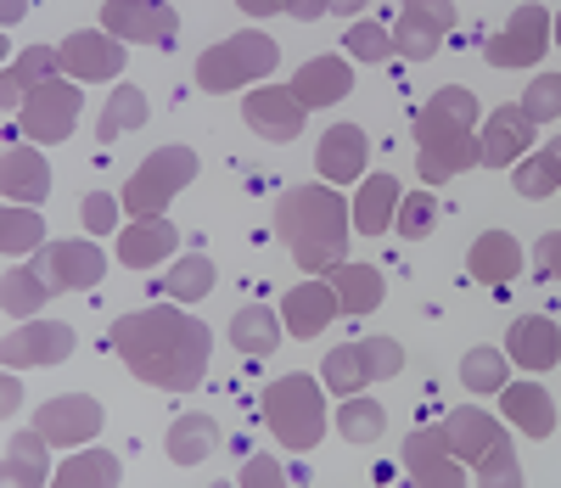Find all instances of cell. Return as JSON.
Listing matches in <instances>:
<instances>
[{
  "instance_id": "obj_16",
  "label": "cell",
  "mask_w": 561,
  "mask_h": 488,
  "mask_svg": "<svg viewBox=\"0 0 561 488\" xmlns=\"http://www.w3.org/2000/svg\"><path fill=\"white\" fill-rule=\"evenodd\" d=\"M528 146H534V118H528L523 107H500V113L489 118V129H483L478 158L494 163V169H505L517 152H528Z\"/></svg>"
},
{
  "instance_id": "obj_3",
  "label": "cell",
  "mask_w": 561,
  "mask_h": 488,
  "mask_svg": "<svg viewBox=\"0 0 561 488\" xmlns=\"http://www.w3.org/2000/svg\"><path fill=\"white\" fill-rule=\"evenodd\" d=\"M275 39L270 34H230V39H219L214 52L197 63V84L203 90H237V84H248V79H264L270 68H275Z\"/></svg>"
},
{
  "instance_id": "obj_6",
  "label": "cell",
  "mask_w": 561,
  "mask_h": 488,
  "mask_svg": "<svg viewBox=\"0 0 561 488\" xmlns=\"http://www.w3.org/2000/svg\"><path fill=\"white\" fill-rule=\"evenodd\" d=\"M444 438H449V444H455V455L460 461H472L489 483H517L523 472L517 466H511L500 450H505V438H500V427L489 421V416H478V410H460L449 427H444Z\"/></svg>"
},
{
  "instance_id": "obj_24",
  "label": "cell",
  "mask_w": 561,
  "mask_h": 488,
  "mask_svg": "<svg viewBox=\"0 0 561 488\" xmlns=\"http://www.w3.org/2000/svg\"><path fill=\"white\" fill-rule=\"evenodd\" d=\"M214 450H219V427L208 416H180L169 427V461L174 466H203Z\"/></svg>"
},
{
  "instance_id": "obj_37",
  "label": "cell",
  "mask_w": 561,
  "mask_h": 488,
  "mask_svg": "<svg viewBox=\"0 0 561 488\" xmlns=\"http://www.w3.org/2000/svg\"><path fill=\"white\" fill-rule=\"evenodd\" d=\"M45 292H51V286H45V275H34V270H12V275H7V315H34Z\"/></svg>"
},
{
  "instance_id": "obj_40",
  "label": "cell",
  "mask_w": 561,
  "mask_h": 488,
  "mask_svg": "<svg viewBox=\"0 0 561 488\" xmlns=\"http://www.w3.org/2000/svg\"><path fill=\"white\" fill-rule=\"evenodd\" d=\"M348 52H354V63H382L393 52V39L382 34V23H354L348 29Z\"/></svg>"
},
{
  "instance_id": "obj_21",
  "label": "cell",
  "mask_w": 561,
  "mask_h": 488,
  "mask_svg": "<svg viewBox=\"0 0 561 488\" xmlns=\"http://www.w3.org/2000/svg\"><path fill=\"white\" fill-rule=\"evenodd\" d=\"M511 360L517 365H528V371H545V365H556V354H561V331L545 320V315H528V320H517L511 326Z\"/></svg>"
},
{
  "instance_id": "obj_2",
  "label": "cell",
  "mask_w": 561,
  "mask_h": 488,
  "mask_svg": "<svg viewBox=\"0 0 561 488\" xmlns=\"http://www.w3.org/2000/svg\"><path fill=\"white\" fill-rule=\"evenodd\" d=\"M472 113H478L472 90L449 84L438 102L415 118V135H421V174H427V180H449L455 169H466L472 146H466L460 135L472 129Z\"/></svg>"
},
{
  "instance_id": "obj_31",
  "label": "cell",
  "mask_w": 561,
  "mask_h": 488,
  "mask_svg": "<svg viewBox=\"0 0 561 488\" xmlns=\"http://www.w3.org/2000/svg\"><path fill=\"white\" fill-rule=\"evenodd\" d=\"M230 343H237L242 354H270L275 349V320H270V309H242L237 320H230Z\"/></svg>"
},
{
  "instance_id": "obj_48",
  "label": "cell",
  "mask_w": 561,
  "mask_h": 488,
  "mask_svg": "<svg viewBox=\"0 0 561 488\" xmlns=\"http://www.w3.org/2000/svg\"><path fill=\"white\" fill-rule=\"evenodd\" d=\"M242 483H280V466L275 461H253V466H242Z\"/></svg>"
},
{
  "instance_id": "obj_36",
  "label": "cell",
  "mask_w": 561,
  "mask_h": 488,
  "mask_svg": "<svg viewBox=\"0 0 561 488\" xmlns=\"http://www.w3.org/2000/svg\"><path fill=\"white\" fill-rule=\"evenodd\" d=\"M39 438H45V432H23V438H12V444H7V477H12V483H45Z\"/></svg>"
},
{
  "instance_id": "obj_17",
  "label": "cell",
  "mask_w": 561,
  "mask_h": 488,
  "mask_svg": "<svg viewBox=\"0 0 561 488\" xmlns=\"http://www.w3.org/2000/svg\"><path fill=\"white\" fill-rule=\"evenodd\" d=\"M314 163H320V180H354L359 169H365V129L359 124H332L325 129V140H320V152H314Z\"/></svg>"
},
{
  "instance_id": "obj_13",
  "label": "cell",
  "mask_w": 561,
  "mask_h": 488,
  "mask_svg": "<svg viewBox=\"0 0 561 488\" xmlns=\"http://www.w3.org/2000/svg\"><path fill=\"white\" fill-rule=\"evenodd\" d=\"M73 354V331L57 320H34L7 337V365H57Z\"/></svg>"
},
{
  "instance_id": "obj_25",
  "label": "cell",
  "mask_w": 561,
  "mask_h": 488,
  "mask_svg": "<svg viewBox=\"0 0 561 488\" xmlns=\"http://www.w3.org/2000/svg\"><path fill=\"white\" fill-rule=\"evenodd\" d=\"M505 416L517 421L523 432H534V438H550V427H556L550 394H545V387H534V382H517V387H505Z\"/></svg>"
},
{
  "instance_id": "obj_22",
  "label": "cell",
  "mask_w": 561,
  "mask_h": 488,
  "mask_svg": "<svg viewBox=\"0 0 561 488\" xmlns=\"http://www.w3.org/2000/svg\"><path fill=\"white\" fill-rule=\"evenodd\" d=\"M96 427H102V410H96V399H84V394L51 399V405H45V416H39V432L45 438H62V444H79V438H90Z\"/></svg>"
},
{
  "instance_id": "obj_7",
  "label": "cell",
  "mask_w": 561,
  "mask_h": 488,
  "mask_svg": "<svg viewBox=\"0 0 561 488\" xmlns=\"http://www.w3.org/2000/svg\"><path fill=\"white\" fill-rule=\"evenodd\" d=\"M79 118V90L68 79H45L28 90V102H23V129L34 140H62Z\"/></svg>"
},
{
  "instance_id": "obj_45",
  "label": "cell",
  "mask_w": 561,
  "mask_h": 488,
  "mask_svg": "<svg viewBox=\"0 0 561 488\" xmlns=\"http://www.w3.org/2000/svg\"><path fill=\"white\" fill-rule=\"evenodd\" d=\"M370 365H377V376H399L404 371V349L399 343H388V337H370Z\"/></svg>"
},
{
  "instance_id": "obj_28",
  "label": "cell",
  "mask_w": 561,
  "mask_h": 488,
  "mask_svg": "<svg viewBox=\"0 0 561 488\" xmlns=\"http://www.w3.org/2000/svg\"><path fill=\"white\" fill-rule=\"evenodd\" d=\"M382 427H388V410H382L377 399H348V405L337 410V432L348 438V444H377Z\"/></svg>"
},
{
  "instance_id": "obj_43",
  "label": "cell",
  "mask_w": 561,
  "mask_h": 488,
  "mask_svg": "<svg viewBox=\"0 0 561 488\" xmlns=\"http://www.w3.org/2000/svg\"><path fill=\"white\" fill-rule=\"evenodd\" d=\"M79 214H84V225L96 230V236H107V230L118 225V203L107 197V191H90V197H84V208H79Z\"/></svg>"
},
{
  "instance_id": "obj_15",
  "label": "cell",
  "mask_w": 561,
  "mask_h": 488,
  "mask_svg": "<svg viewBox=\"0 0 561 488\" xmlns=\"http://www.w3.org/2000/svg\"><path fill=\"white\" fill-rule=\"evenodd\" d=\"M280 315H287L293 337H314V331H325V326L343 315V304H337V292L325 286V281H309V286H293V292H287Z\"/></svg>"
},
{
  "instance_id": "obj_32",
  "label": "cell",
  "mask_w": 561,
  "mask_h": 488,
  "mask_svg": "<svg viewBox=\"0 0 561 488\" xmlns=\"http://www.w3.org/2000/svg\"><path fill=\"white\" fill-rule=\"evenodd\" d=\"M51 63H57V52H45V45H39V52H28L23 63H12V68H7V95H0V107L18 113V107H23V90H34V79L51 68Z\"/></svg>"
},
{
  "instance_id": "obj_33",
  "label": "cell",
  "mask_w": 561,
  "mask_h": 488,
  "mask_svg": "<svg viewBox=\"0 0 561 488\" xmlns=\"http://www.w3.org/2000/svg\"><path fill=\"white\" fill-rule=\"evenodd\" d=\"M460 382L472 387V394H494V387H505V354L500 349H472L460 360Z\"/></svg>"
},
{
  "instance_id": "obj_47",
  "label": "cell",
  "mask_w": 561,
  "mask_h": 488,
  "mask_svg": "<svg viewBox=\"0 0 561 488\" xmlns=\"http://www.w3.org/2000/svg\"><path fill=\"white\" fill-rule=\"evenodd\" d=\"M287 12H293V18H304V23H314V18L332 12V0H287Z\"/></svg>"
},
{
  "instance_id": "obj_27",
  "label": "cell",
  "mask_w": 561,
  "mask_h": 488,
  "mask_svg": "<svg viewBox=\"0 0 561 488\" xmlns=\"http://www.w3.org/2000/svg\"><path fill=\"white\" fill-rule=\"evenodd\" d=\"M393 208H399V180H393V174H377V180H365L354 219H359L365 236H382V230L393 225Z\"/></svg>"
},
{
  "instance_id": "obj_20",
  "label": "cell",
  "mask_w": 561,
  "mask_h": 488,
  "mask_svg": "<svg viewBox=\"0 0 561 488\" xmlns=\"http://www.w3.org/2000/svg\"><path fill=\"white\" fill-rule=\"evenodd\" d=\"M444 450H449V438H444V432H410V444H404L410 477H415V483L455 488V483H460V466H455V461H444Z\"/></svg>"
},
{
  "instance_id": "obj_9",
  "label": "cell",
  "mask_w": 561,
  "mask_h": 488,
  "mask_svg": "<svg viewBox=\"0 0 561 488\" xmlns=\"http://www.w3.org/2000/svg\"><path fill=\"white\" fill-rule=\"evenodd\" d=\"M102 270H107V259L90 241H57V248L39 253V275L51 292H84L102 281Z\"/></svg>"
},
{
  "instance_id": "obj_19",
  "label": "cell",
  "mask_w": 561,
  "mask_h": 488,
  "mask_svg": "<svg viewBox=\"0 0 561 488\" xmlns=\"http://www.w3.org/2000/svg\"><path fill=\"white\" fill-rule=\"evenodd\" d=\"M174 225L163 219V214H152V219H140V225H129L124 236H118V259L129 264V270H147V264H158L163 253H174Z\"/></svg>"
},
{
  "instance_id": "obj_50",
  "label": "cell",
  "mask_w": 561,
  "mask_h": 488,
  "mask_svg": "<svg viewBox=\"0 0 561 488\" xmlns=\"http://www.w3.org/2000/svg\"><path fill=\"white\" fill-rule=\"evenodd\" d=\"M359 7H365V0H332V12H343V18H354Z\"/></svg>"
},
{
  "instance_id": "obj_8",
  "label": "cell",
  "mask_w": 561,
  "mask_h": 488,
  "mask_svg": "<svg viewBox=\"0 0 561 488\" xmlns=\"http://www.w3.org/2000/svg\"><path fill=\"white\" fill-rule=\"evenodd\" d=\"M545 34H550V18L545 7H523L517 18H511L494 39H489V63L494 68H528L545 57Z\"/></svg>"
},
{
  "instance_id": "obj_41",
  "label": "cell",
  "mask_w": 561,
  "mask_h": 488,
  "mask_svg": "<svg viewBox=\"0 0 561 488\" xmlns=\"http://www.w3.org/2000/svg\"><path fill=\"white\" fill-rule=\"evenodd\" d=\"M523 113L539 124V118H556L561 113V73H545V79H534V90H528V102H523Z\"/></svg>"
},
{
  "instance_id": "obj_14",
  "label": "cell",
  "mask_w": 561,
  "mask_h": 488,
  "mask_svg": "<svg viewBox=\"0 0 561 488\" xmlns=\"http://www.w3.org/2000/svg\"><path fill=\"white\" fill-rule=\"evenodd\" d=\"M293 90H298L304 107H332V102H343V95L354 90V68L343 57H314V63H304L293 73Z\"/></svg>"
},
{
  "instance_id": "obj_44",
  "label": "cell",
  "mask_w": 561,
  "mask_h": 488,
  "mask_svg": "<svg viewBox=\"0 0 561 488\" xmlns=\"http://www.w3.org/2000/svg\"><path fill=\"white\" fill-rule=\"evenodd\" d=\"M214 286V264L203 259V253H192L180 264V275H174V292H185V298H192V292H208Z\"/></svg>"
},
{
  "instance_id": "obj_38",
  "label": "cell",
  "mask_w": 561,
  "mask_h": 488,
  "mask_svg": "<svg viewBox=\"0 0 561 488\" xmlns=\"http://www.w3.org/2000/svg\"><path fill=\"white\" fill-rule=\"evenodd\" d=\"M57 483H62V488H68V483H118V461L102 455V450H90V455L68 461V466L57 472Z\"/></svg>"
},
{
  "instance_id": "obj_18",
  "label": "cell",
  "mask_w": 561,
  "mask_h": 488,
  "mask_svg": "<svg viewBox=\"0 0 561 488\" xmlns=\"http://www.w3.org/2000/svg\"><path fill=\"white\" fill-rule=\"evenodd\" d=\"M57 63L73 68V73H84V79H113V73L124 68V45H113V39H102V34H68V45L57 52Z\"/></svg>"
},
{
  "instance_id": "obj_23",
  "label": "cell",
  "mask_w": 561,
  "mask_h": 488,
  "mask_svg": "<svg viewBox=\"0 0 561 488\" xmlns=\"http://www.w3.org/2000/svg\"><path fill=\"white\" fill-rule=\"evenodd\" d=\"M466 270H472L478 281H489V286H500V281H511V275L523 270V248H517L505 230H489L478 248L466 253Z\"/></svg>"
},
{
  "instance_id": "obj_51",
  "label": "cell",
  "mask_w": 561,
  "mask_h": 488,
  "mask_svg": "<svg viewBox=\"0 0 561 488\" xmlns=\"http://www.w3.org/2000/svg\"><path fill=\"white\" fill-rule=\"evenodd\" d=\"M23 7H28V0H7V23H18V18H23Z\"/></svg>"
},
{
  "instance_id": "obj_29",
  "label": "cell",
  "mask_w": 561,
  "mask_h": 488,
  "mask_svg": "<svg viewBox=\"0 0 561 488\" xmlns=\"http://www.w3.org/2000/svg\"><path fill=\"white\" fill-rule=\"evenodd\" d=\"M365 376H377V365H370V349H365V343H348V349H332V354H325V382H332L337 394H354Z\"/></svg>"
},
{
  "instance_id": "obj_10",
  "label": "cell",
  "mask_w": 561,
  "mask_h": 488,
  "mask_svg": "<svg viewBox=\"0 0 561 488\" xmlns=\"http://www.w3.org/2000/svg\"><path fill=\"white\" fill-rule=\"evenodd\" d=\"M102 23H107L113 34H124V39H140V45H163V39H174V29H180V18H174L169 7H158V0H107Z\"/></svg>"
},
{
  "instance_id": "obj_52",
  "label": "cell",
  "mask_w": 561,
  "mask_h": 488,
  "mask_svg": "<svg viewBox=\"0 0 561 488\" xmlns=\"http://www.w3.org/2000/svg\"><path fill=\"white\" fill-rule=\"evenodd\" d=\"M556 34H561V23H556Z\"/></svg>"
},
{
  "instance_id": "obj_42",
  "label": "cell",
  "mask_w": 561,
  "mask_h": 488,
  "mask_svg": "<svg viewBox=\"0 0 561 488\" xmlns=\"http://www.w3.org/2000/svg\"><path fill=\"white\" fill-rule=\"evenodd\" d=\"M343 281H348V309L359 315V309H370V298H377V292H382V281L377 275H370L365 264H354V270H337Z\"/></svg>"
},
{
  "instance_id": "obj_34",
  "label": "cell",
  "mask_w": 561,
  "mask_h": 488,
  "mask_svg": "<svg viewBox=\"0 0 561 488\" xmlns=\"http://www.w3.org/2000/svg\"><path fill=\"white\" fill-rule=\"evenodd\" d=\"M0 225H7V230H0L7 253H28V248H39V241H45V219H39L34 208H23V203H12Z\"/></svg>"
},
{
  "instance_id": "obj_39",
  "label": "cell",
  "mask_w": 561,
  "mask_h": 488,
  "mask_svg": "<svg viewBox=\"0 0 561 488\" xmlns=\"http://www.w3.org/2000/svg\"><path fill=\"white\" fill-rule=\"evenodd\" d=\"M433 219H438V203L427 197V191H415V197H399V236H410V241H421L433 230Z\"/></svg>"
},
{
  "instance_id": "obj_26",
  "label": "cell",
  "mask_w": 561,
  "mask_h": 488,
  "mask_svg": "<svg viewBox=\"0 0 561 488\" xmlns=\"http://www.w3.org/2000/svg\"><path fill=\"white\" fill-rule=\"evenodd\" d=\"M45 191H51V169H45L34 152H23V146H7V197L12 203H39Z\"/></svg>"
},
{
  "instance_id": "obj_5",
  "label": "cell",
  "mask_w": 561,
  "mask_h": 488,
  "mask_svg": "<svg viewBox=\"0 0 561 488\" xmlns=\"http://www.w3.org/2000/svg\"><path fill=\"white\" fill-rule=\"evenodd\" d=\"M192 180H197V158L185 152V146H163V152H152L147 163L135 169V180L124 191V208L140 214V219H152V214H163V203L174 197V191H185Z\"/></svg>"
},
{
  "instance_id": "obj_1",
  "label": "cell",
  "mask_w": 561,
  "mask_h": 488,
  "mask_svg": "<svg viewBox=\"0 0 561 488\" xmlns=\"http://www.w3.org/2000/svg\"><path fill=\"white\" fill-rule=\"evenodd\" d=\"M113 343L129 354L135 376L163 382V387H192L208 360V331L192 315H174V309H152L140 320L113 326Z\"/></svg>"
},
{
  "instance_id": "obj_30",
  "label": "cell",
  "mask_w": 561,
  "mask_h": 488,
  "mask_svg": "<svg viewBox=\"0 0 561 488\" xmlns=\"http://www.w3.org/2000/svg\"><path fill=\"white\" fill-rule=\"evenodd\" d=\"M517 191H523V197H550V191H561V140L545 146L534 163L517 169Z\"/></svg>"
},
{
  "instance_id": "obj_46",
  "label": "cell",
  "mask_w": 561,
  "mask_h": 488,
  "mask_svg": "<svg viewBox=\"0 0 561 488\" xmlns=\"http://www.w3.org/2000/svg\"><path fill=\"white\" fill-rule=\"evenodd\" d=\"M539 270L545 275H561V236H545L539 241Z\"/></svg>"
},
{
  "instance_id": "obj_35",
  "label": "cell",
  "mask_w": 561,
  "mask_h": 488,
  "mask_svg": "<svg viewBox=\"0 0 561 488\" xmlns=\"http://www.w3.org/2000/svg\"><path fill=\"white\" fill-rule=\"evenodd\" d=\"M140 118H147V95L140 90H113V102H107V113H102V140H113V135H124V129H135Z\"/></svg>"
},
{
  "instance_id": "obj_11",
  "label": "cell",
  "mask_w": 561,
  "mask_h": 488,
  "mask_svg": "<svg viewBox=\"0 0 561 488\" xmlns=\"http://www.w3.org/2000/svg\"><path fill=\"white\" fill-rule=\"evenodd\" d=\"M304 102H298V90L293 84H280V90H253L248 95V124H253V135H264V140H293L298 129H304Z\"/></svg>"
},
{
  "instance_id": "obj_4",
  "label": "cell",
  "mask_w": 561,
  "mask_h": 488,
  "mask_svg": "<svg viewBox=\"0 0 561 488\" xmlns=\"http://www.w3.org/2000/svg\"><path fill=\"white\" fill-rule=\"evenodd\" d=\"M264 421L287 450H309L320 438V394L309 376H280L264 394Z\"/></svg>"
},
{
  "instance_id": "obj_49",
  "label": "cell",
  "mask_w": 561,
  "mask_h": 488,
  "mask_svg": "<svg viewBox=\"0 0 561 488\" xmlns=\"http://www.w3.org/2000/svg\"><path fill=\"white\" fill-rule=\"evenodd\" d=\"M237 7L253 18H270V12H287V0H237Z\"/></svg>"
},
{
  "instance_id": "obj_12",
  "label": "cell",
  "mask_w": 561,
  "mask_h": 488,
  "mask_svg": "<svg viewBox=\"0 0 561 488\" xmlns=\"http://www.w3.org/2000/svg\"><path fill=\"white\" fill-rule=\"evenodd\" d=\"M449 23H455L449 0H410V7H404V29H399L393 45H399L404 57H433L438 39L449 34Z\"/></svg>"
}]
</instances>
